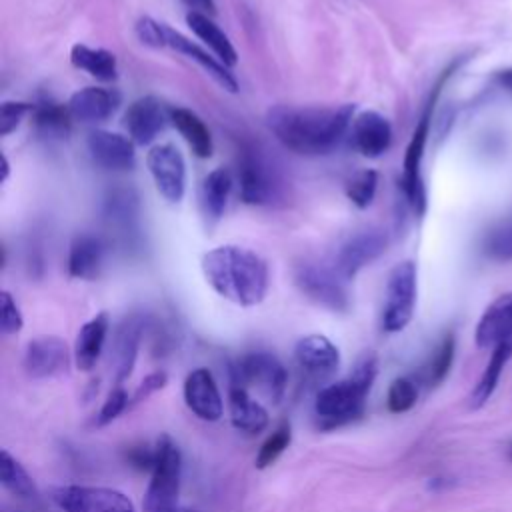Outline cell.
<instances>
[{"label": "cell", "instance_id": "2", "mask_svg": "<svg viewBox=\"0 0 512 512\" xmlns=\"http://www.w3.org/2000/svg\"><path fill=\"white\" fill-rule=\"evenodd\" d=\"M206 282L222 298L250 308L266 298L270 274L266 260L250 248L224 244L202 256Z\"/></svg>", "mask_w": 512, "mask_h": 512}, {"label": "cell", "instance_id": "10", "mask_svg": "<svg viewBox=\"0 0 512 512\" xmlns=\"http://www.w3.org/2000/svg\"><path fill=\"white\" fill-rule=\"evenodd\" d=\"M294 282L298 290L314 304L330 312L350 310L346 280H342L334 268H326L314 262H302L294 268Z\"/></svg>", "mask_w": 512, "mask_h": 512}, {"label": "cell", "instance_id": "28", "mask_svg": "<svg viewBox=\"0 0 512 512\" xmlns=\"http://www.w3.org/2000/svg\"><path fill=\"white\" fill-rule=\"evenodd\" d=\"M168 120L172 122V126L178 130V134L184 138V142L190 146V150L198 158L212 156V150H214L212 134H210L208 126L204 124V120L194 110L182 108V106L170 108Z\"/></svg>", "mask_w": 512, "mask_h": 512}, {"label": "cell", "instance_id": "46", "mask_svg": "<svg viewBox=\"0 0 512 512\" xmlns=\"http://www.w3.org/2000/svg\"><path fill=\"white\" fill-rule=\"evenodd\" d=\"M176 512H196V510H190V508H178Z\"/></svg>", "mask_w": 512, "mask_h": 512}, {"label": "cell", "instance_id": "45", "mask_svg": "<svg viewBox=\"0 0 512 512\" xmlns=\"http://www.w3.org/2000/svg\"><path fill=\"white\" fill-rule=\"evenodd\" d=\"M8 172H10V164H8V158L2 156V182L8 178Z\"/></svg>", "mask_w": 512, "mask_h": 512}, {"label": "cell", "instance_id": "20", "mask_svg": "<svg viewBox=\"0 0 512 512\" xmlns=\"http://www.w3.org/2000/svg\"><path fill=\"white\" fill-rule=\"evenodd\" d=\"M142 334H144V318L138 314H130L118 324L112 338V352H110L116 384H122L132 374V368L138 358Z\"/></svg>", "mask_w": 512, "mask_h": 512}, {"label": "cell", "instance_id": "32", "mask_svg": "<svg viewBox=\"0 0 512 512\" xmlns=\"http://www.w3.org/2000/svg\"><path fill=\"white\" fill-rule=\"evenodd\" d=\"M32 122L38 130V134L46 138H62L70 130V112L68 106H62L54 100H40L32 102Z\"/></svg>", "mask_w": 512, "mask_h": 512}, {"label": "cell", "instance_id": "16", "mask_svg": "<svg viewBox=\"0 0 512 512\" xmlns=\"http://www.w3.org/2000/svg\"><path fill=\"white\" fill-rule=\"evenodd\" d=\"M184 402L194 416L206 422H216L224 414V402L218 384L208 368H196L186 376Z\"/></svg>", "mask_w": 512, "mask_h": 512}, {"label": "cell", "instance_id": "37", "mask_svg": "<svg viewBox=\"0 0 512 512\" xmlns=\"http://www.w3.org/2000/svg\"><path fill=\"white\" fill-rule=\"evenodd\" d=\"M416 400H418V386L414 384V380L402 376L390 384L386 404L392 414L408 412L416 404Z\"/></svg>", "mask_w": 512, "mask_h": 512}, {"label": "cell", "instance_id": "22", "mask_svg": "<svg viewBox=\"0 0 512 512\" xmlns=\"http://www.w3.org/2000/svg\"><path fill=\"white\" fill-rule=\"evenodd\" d=\"M478 348L512 344V292L500 294L480 316L476 326Z\"/></svg>", "mask_w": 512, "mask_h": 512}, {"label": "cell", "instance_id": "19", "mask_svg": "<svg viewBox=\"0 0 512 512\" xmlns=\"http://www.w3.org/2000/svg\"><path fill=\"white\" fill-rule=\"evenodd\" d=\"M294 358L300 370L312 378H328L340 366V350L322 334H308L296 342Z\"/></svg>", "mask_w": 512, "mask_h": 512}, {"label": "cell", "instance_id": "36", "mask_svg": "<svg viewBox=\"0 0 512 512\" xmlns=\"http://www.w3.org/2000/svg\"><path fill=\"white\" fill-rule=\"evenodd\" d=\"M484 252L488 258L498 262L512 260V218L500 222L488 232L484 240Z\"/></svg>", "mask_w": 512, "mask_h": 512}, {"label": "cell", "instance_id": "44", "mask_svg": "<svg viewBox=\"0 0 512 512\" xmlns=\"http://www.w3.org/2000/svg\"><path fill=\"white\" fill-rule=\"evenodd\" d=\"M494 80L512 96V68H502L494 74Z\"/></svg>", "mask_w": 512, "mask_h": 512}, {"label": "cell", "instance_id": "21", "mask_svg": "<svg viewBox=\"0 0 512 512\" xmlns=\"http://www.w3.org/2000/svg\"><path fill=\"white\" fill-rule=\"evenodd\" d=\"M166 124V112L158 98L154 96H142L136 98L126 114H124V128L128 136L134 140V144H150Z\"/></svg>", "mask_w": 512, "mask_h": 512}, {"label": "cell", "instance_id": "48", "mask_svg": "<svg viewBox=\"0 0 512 512\" xmlns=\"http://www.w3.org/2000/svg\"><path fill=\"white\" fill-rule=\"evenodd\" d=\"M6 512H14V510H6Z\"/></svg>", "mask_w": 512, "mask_h": 512}, {"label": "cell", "instance_id": "35", "mask_svg": "<svg viewBox=\"0 0 512 512\" xmlns=\"http://www.w3.org/2000/svg\"><path fill=\"white\" fill-rule=\"evenodd\" d=\"M376 190H378V172L370 168L356 172L346 182V196L360 210L368 208L374 202Z\"/></svg>", "mask_w": 512, "mask_h": 512}, {"label": "cell", "instance_id": "27", "mask_svg": "<svg viewBox=\"0 0 512 512\" xmlns=\"http://www.w3.org/2000/svg\"><path fill=\"white\" fill-rule=\"evenodd\" d=\"M186 24L192 30V34L204 42V46L228 68L238 64V52L230 38L224 34V30L212 20V16L206 14H196L188 12L186 14Z\"/></svg>", "mask_w": 512, "mask_h": 512}, {"label": "cell", "instance_id": "31", "mask_svg": "<svg viewBox=\"0 0 512 512\" xmlns=\"http://www.w3.org/2000/svg\"><path fill=\"white\" fill-rule=\"evenodd\" d=\"M510 356H512V344H500L492 350L490 360H488L482 376L478 378L476 386L470 392V406L472 408H480L490 400V396L494 394V390L498 386V380H500V374H502L506 362L510 360Z\"/></svg>", "mask_w": 512, "mask_h": 512}, {"label": "cell", "instance_id": "42", "mask_svg": "<svg viewBox=\"0 0 512 512\" xmlns=\"http://www.w3.org/2000/svg\"><path fill=\"white\" fill-rule=\"evenodd\" d=\"M166 380H168L166 372H162V370L150 372V374L140 382V386L136 388V392H134V396H132V404H138V402L146 400L150 394H154V392H158L160 388H164Z\"/></svg>", "mask_w": 512, "mask_h": 512}, {"label": "cell", "instance_id": "24", "mask_svg": "<svg viewBox=\"0 0 512 512\" xmlns=\"http://www.w3.org/2000/svg\"><path fill=\"white\" fill-rule=\"evenodd\" d=\"M104 244L94 234H80L72 240L68 250L66 268L70 278L94 280L102 268Z\"/></svg>", "mask_w": 512, "mask_h": 512}, {"label": "cell", "instance_id": "15", "mask_svg": "<svg viewBox=\"0 0 512 512\" xmlns=\"http://www.w3.org/2000/svg\"><path fill=\"white\" fill-rule=\"evenodd\" d=\"M70 352L58 336H38L24 350V368L32 378H52L68 370Z\"/></svg>", "mask_w": 512, "mask_h": 512}, {"label": "cell", "instance_id": "8", "mask_svg": "<svg viewBox=\"0 0 512 512\" xmlns=\"http://www.w3.org/2000/svg\"><path fill=\"white\" fill-rule=\"evenodd\" d=\"M418 296V270L412 260H404L396 264L386 282L384 308H382V330L384 332H400L404 330L416 308Z\"/></svg>", "mask_w": 512, "mask_h": 512}, {"label": "cell", "instance_id": "3", "mask_svg": "<svg viewBox=\"0 0 512 512\" xmlns=\"http://www.w3.org/2000/svg\"><path fill=\"white\" fill-rule=\"evenodd\" d=\"M378 374V358L366 352L344 380L324 386L314 400V414L322 430L348 424L364 414L368 392Z\"/></svg>", "mask_w": 512, "mask_h": 512}, {"label": "cell", "instance_id": "43", "mask_svg": "<svg viewBox=\"0 0 512 512\" xmlns=\"http://www.w3.org/2000/svg\"><path fill=\"white\" fill-rule=\"evenodd\" d=\"M190 12L196 14H206V16H214L216 14V2L214 0H182Z\"/></svg>", "mask_w": 512, "mask_h": 512}, {"label": "cell", "instance_id": "23", "mask_svg": "<svg viewBox=\"0 0 512 512\" xmlns=\"http://www.w3.org/2000/svg\"><path fill=\"white\" fill-rule=\"evenodd\" d=\"M228 408H230L232 426L242 434L254 436V434H260L268 426L270 418H268L266 408L248 394L246 386L230 384Z\"/></svg>", "mask_w": 512, "mask_h": 512}, {"label": "cell", "instance_id": "12", "mask_svg": "<svg viewBox=\"0 0 512 512\" xmlns=\"http://www.w3.org/2000/svg\"><path fill=\"white\" fill-rule=\"evenodd\" d=\"M146 166L158 194L166 202H180L186 194V162L182 152L166 142L156 144L146 154Z\"/></svg>", "mask_w": 512, "mask_h": 512}, {"label": "cell", "instance_id": "39", "mask_svg": "<svg viewBox=\"0 0 512 512\" xmlns=\"http://www.w3.org/2000/svg\"><path fill=\"white\" fill-rule=\"evenodd\" d=\"M130 404H132V402H130V398H128V392H126L122 386H116V388L108 394V398L104 400L100 412L96 414L94 426L100 428V426L110 424V422L116 420Z\"/></svg>", "mask_w": 512, "mask_h": 512}, {"label": "cell", "instance_id": "30", "mask_svg": "<svg viewBox=\"0 0 512 512\" xmlns=\"http://www.w3.org/2000/svg\"><path fill=\"white\" fill-rule=\"evenodd\" d=\"M0 482L10 494H14L20 500H26V502L40 500V494L32 476L8 450H2L0 454Z\"/></svg>", "mask_w": 512, "mask_h": 512}, {"label": "cell", "instance_id": "7", "mask_svg": "<svg viewBox=\"0 0 512 512\" xmlns=\"http://www.w3.org/2000/svg\"><path fill=\"white\" fill-rule=\"evenodd\" d=\"M238 186L242 202L250 206H274L284 198L280 172L256 148H244L238 158Z\"/></svg>", "mask_w": 512, "mask_h": 512}, {"label": "cell", "instance_id": "14", "mask_svg": "<svg viewBox=\"0 0 512 512\" xmlns=\"http://www.w3.org/2000/svg\"><path fill=\"white\" fill-rule=\"evenodd\" d=\"M86 146L92 162L104 170L124 172L134 168L136 150L130 136L110 130H92L86 138Z\"/></svg>", "mask_w": 512, "mask_h": 512}, {"label": "cell", "instance_id": "41", "mask_svg": "<svg viewBox=\"0 0 512 512\" xmlns=\"http://www.w3.org/2000/svg\"><path fill=\"white\" fill-rule=\"evenodd\" d=\"M124 458L132 468H136L140 472H152L154 462H156V444L154 446H148V444L128 446V450L124 452Z\"/></svg>", "mask_w": 512, "mask_h": 512}, {"label": "cell", "instance_id": "5", "mask_svg": "<svg viewBox=\"0 0 512 512\" xmlns=\"http://www.w3.org/2000/svg\"><path fill=\"white\" fill-rule=\"evenodd\" d=\"M134 32H136L138 40L142 44L150 46V48H170V50L186 56L188 60L196 62L224 90H228V92H236L238 90V80H236L234 72L226 64H222L210 50L202 48L192 38H188L182 32L170 28L168 24L158 22V20H154L150 16H142L136 22Z\"/></svg>", "mask_w": 512, "mask_h": 512}, {"label": "cell", "instance_id": "11", "mask_svg": "<svg viewBox=\"0 0 512 512\" xmlns=\"http://www.w3.org/2000/svg\"><path fill=\"white\" fill-rule=\"evenodd\" d=\"M52 500L62 512H136L126 494L104 486H58Z\"/></svg>", "mask_w": 512, "mask_h": 512}, {"label": "cell", "instance_id": "18", "mask_svg": "<svg viewBox=\"0 0 512 512\" xmlns=\"http://www.w3.org/2000/svg\"><path fill=\"white\" fill-rule=\"evenodd\" d=\"M350 140L362 156L378 158L392 144L390 120L376 110H364L350 124Z\"/></svg>", "mask_w": 512, "mask_h": 512}, {"label": "cell", "instance_id": "25", "mask_svg": "<svg viewBox=\"0 0 512 512\" xmlns=\"http://www.w3.org/2000/svg\"><path fill=\"white\" fill-rule=\"evenodd\" d=\"M232 184V174L226 168H214L204 176L198 190V202L208 224H216L222 218L232 192Z\"/></svg>", "mask_w": 512, "mask_h": 512}, {"label": "cell", "instance_id": "17", "mask_svg": "<svg viewBox=\"0 0 512 512\" xmlns=\"http://www.w3.org/2000/svg\"><path fill=\"white\" fill-rule=\"evenodd\" d=\"M122 104V94L116 88L86 86L76 90L68 100V112L72 120L98 124L106 122Z\"/></svg>", "mask_w": 512, "mask_h": 512}, {"label": "cell", "instance_id": "1", "mask_svg": "<svg viewBox=\"0 0 512 512\" xmlns=\"http://www.w3.org/2000/svg\"><path fill=\"white\" fill-rule=\"evenodd\" d=\"M354 120V104L274 106L266 114L268 130L300 156H322L338 146Z\"/></svg>", "mask_w": 512, "mask_h": 512}, {"label": "cell", "instance_id": "40", "mask_svg": "<svg viewBox=\"0 0 512 512\" xmlns=\"http://www.w3.org/2000/svg\"><path fill=\"white\" fill-rule=\"evenodd\" d=\"M24 326V318H22V312L16 304V300L12 298L10 292L2 290L0 294V330L2 334L10 336V334H16L20 332Z\"/></svg>", "mask_w": 512, "mask_h": 512}, {"label": "cell", "instance_id": "33", "mask_svg": "<svg viewBox=\"0 0 512 512\" xmlns=\"http://www.w3.org/2000/svg\"><path fill=\"white\" fill-rule=\"evenodd\" d=\"M454 354H456V338H454V334L448 332L438 342V346L432 352L428 364L424 366L422 382H426V386H430V388L438 386L448 376V372L452 368V362H454Z\"/></svg>", "mask_w": 512, "mask_h": 512}, {"label": "cell", "instance_id": "26", "mask_svg": "<svg viewBox=\"0 0 512 512\" xmlns=\"http://www.w3.org/2000/svg\"><path fill=\"white\" fill-rule=\"evenodd\" d=\"M108 328H110V320L106 312H100L94 318H90L86 324H82L74 344V362L80 370L88 372L96 366L106 344Z\"/></svg>", "mask_w": 512, "mask_h": 512}, {"label": "cell", "instance_id": "6", "mask_svg": "<svg viewBox=\"0 0 512 512\" xmlns=\"http://www.w3.org/2000/svg\"><path fill=\"white\" fill-rule=\"evenodd\" d=\"M182 474V454L178 444L162 434L156 440V462L144 492L142 512H176Z\"/></svg>", "mask_w": 512, "mask_h": 512}, {"label": "cell", "instance_id": "34", "mask_svg": "<svg viewBox=\"0 0 512 512\" xmlns=\"http://www.w3.org/2000/svg\"><path fill=\"white\" fill-rule=\"evenodd\" d=\"M290 440H292V428H290V422L288 420H282L272 434H268V438L262 442V446L258 448V454H256V468H268L272 466L280 454L290 446Z\"/></svg>", "mask_w": 512, "mask_h": 512}, {"label": "cell", "instance_id": "13", "mask_svg": "<svg viewBox=\"0 0 512 512\" xmlns=\"http://www.w3.org/2000/svg\"><path fill=\"white\" fill-rule=\"evenodd\" d=\"M388 246V236L382 230H362L352 234L336 252L334 270L342 280H352L362 268L378 260Z\"/></svg>", "mask_w": 512, "mask_h": 512}, {"label": "cell", "instance_id": "29", "mask_svg": "<svg viewBox=\"0 0 512 512\" xmlns=\"http://www.w3.org/2000/svg\"><path fill=\"white\" fill-rule=\"evenodd\" d=\"M70 62L74 68L90 74L100 82H114L118 78L116 56L106 48L74 44L70 50Z\"/></svg>", "mask_w": 512, "mask_h": 512}, {"label": "cell", "instance_id": "4", "mask_svg": "<svg viewBox=\"0 0 512 512\" xmlns=\"http://www.w3.org/2000/svg\"><path fill=\"white\" fill-rule=\"evenodd\" d=\"M466 58H456L452 60L438 76L436 84L432 86V92L426 100V106L422 110V116L412 132V138L406 146V152H404V162H402V176H400V188L404 192V198L406 202L410 204L412 212L416 216H422L426 212V186H424V180H422V158H424V148H426V140H428V132H430V122H432V112H434V106L438 102V96L444 88V84L448 82V78L460 68V64L464 62Z\"/></svg>", "mask_w": 512, "mask_h": 512}, {"label": "cell", "instance_id": "47", "mask_svg": "<svg viewBox=\"0 0 512 512\" xmlns=\"http://www.w3.org/2000/svg\"><path fill=\"white\" fill-rule=\"evenodd\" d=\"M508 458L512 460V446H510V450H508Z\"/></svg>", "mask_w": 512, "mask_h": 512}, {"label": "cell", "instance_id": "38", "mask_svg": "<svg viewBox=\"0 0 512 512\" xmlns=\"http://www.w3.org/2000/svg\"><path fill=\"white\" fill-rule=\"evenodd\" d=\"M34 104L30 102H22V100H6L0 106V134L8 136L10 132H14L20 122L32 114Z\"/></svg>", "mask_w": 512, "mask_h": 512}, {"label": "cell", "instance_id": "9", "mask_svg": "<svg viewBox=\"0 0 512 512\" xmlns=\"http://www.w3.org/2000/svg\"><path fill=\"white\" fill-rule=\"evenodd\" d=\"M232 382L240 386H256L272 402L284 398L288 386V372L284 364L270 352H248L230 368Z\"/></svg>", "mask_w": 512, "mask_h": 512}]
</instances>
